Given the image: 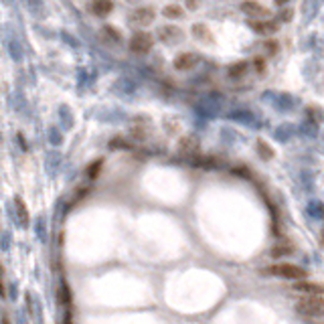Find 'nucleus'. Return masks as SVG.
Wrapping results in <instances>:
<instances>
[{
    "instance_id": "nucleus-1",
    "label": "nucleus",
    "mask_w": 324,
    "mask_h": 324,
    "mask_svg": "<svg viewBox=\"0 0 324 324\" xmlns=\"http://www.w3.org/2000/svg\"><path fill=\"white\" fill-rule=\"evenodd\" d=\"M265 274L276 276V278H284V280H294V282H302L306 280V269L296 265V263H274L265 267Z\"/></svg>"
},
{
    "instance_id": "nucleus-2",
    "label": "nucleus",
    "mask_w": 324,
    "mask_h": 324,
    "mask_svg": "<svg viewBox=\"0 0 324 324\" xmlns=\"http://www.w3.org/2000/svg\"><path fill=\"white\" fill-rule=\"evenodd\" d=\"M296 312L306 318H322L324 316V298L322 296H304L296 302Z\"/></svg>"
},
{
    "instance_id": "nucleus-3",
    "label": "nucleus",
    "mask_w": 324,
    "mask_h": 324,
    "mask_svg": "<svg viewBox=\"0 0 324 324\" xmlns=\"http://www.w3.org/2000/svg\"><path fill=\"white\" fill-rule=\"evenodd\" d=\"M152 47H154V37L146 31H138L130 39V51L136 53V55H146V53L152 51Z\"/></svg>"
},
{
    "instance_id": "nucleus-4",
    "label": "nucleus",
    "mask_w": 324,
    "mask_h": 324,
    "mask_svg": "<svg viewBox=\"0 0 324 324\" xmlns=\"http://www.w3.org/2000/svg\"><path fill=\"white\" fill-rule=\"evenodd\" d=\"M199 63H201V55H199V53H193V51L181 53V55H177L175 61H173V65H175L177 71H191Z\"/></svg>"
},
{
    "instance_id": "nucleus-5",
    "label": "nucleus",
    "mask_w": 324,
    "mask_h": 324,
    "mask_svg": "<svg viewBox=\"0 0 324 324\" xmlns=\"http://www.w3.org/2000/svg\"><path fill=\"white\" fill-rule=\"evenodd\" d=\"M241 11L251 17V21H265L272 17V11H269L267 7L259 5V3H253V0H247V3H241Z\"/></svg>"
},
{
    "instance_id": "nucleus-6",
    "label": "nucleus",
    "mask_w": 324,
    "mask_h": 324,
    "mask_svg": "<svg viewBox=\"0 0 324 324\" xmlns=\"http://www.w3.org/2000/svg\"><path fill=\"white\" fill-rule=\"evenodd\" d=\"M156 19V11L152 7H140L130 15V23L136 27H148Z\"/></svg>"
},
{
    "instance_id": "nucleus-7",
    "label": "nucleus",
    "mask_w": 324,
    "mask_h": 324,
    "mask_svg": "<svg viewBox=\"0 0 324 324\" xmlns=\"http://www.w3.org/2000/svg\"><path fill=\"white\" fill-rule=\"evenodd\" d=\"M158 39L167 45H177L179 41L185 39V35H183V29H179L175 25H165L158 29Z\"/></svg>"
},
{
    "instance_id": "nucleus-8",
    "label": "nucleus",
    "mask_w": 324,
    "mask_h": 324,
    "mask_svg": "<svg viewBox=\"0 0 324 324\" xmlns=\"http://www.w3.org/2000/svg\"><path fill=\"white\" fill-rule=\"evenodd\" d=\"M292 290L304 296H322L324 294V286L318 282H310V280H302V282H294Z\"/></svg>"
},
{
    "instance_id": "nucleus-9",
    "label": "nucleus",
    "mask_w": 324,
    "mask_h": 324,
    "mask_svg": "<svg viewBox=\"0 0 324 324\" xmlns=\"http://www.w3.org/2000/svg\"><path fill=\"white\" fill-rule=\"evenodd\" d=\"M247 25H249V29H251L253 33H257V35H274V33L280 29L278 23L269 21V19H265V21H251V19H249Z\"/></svg>"
},
{
    "instance_id": "nucleus-10",
    "label": "nucleus",
    "mask_w": 324,
    "mask_h": 324,
    "mask_svg": "<svg viewBox=\"0 0 324 324\" xmlns=\"http://www.w3.org/2000/svg\"><path fill=\"white\" fill-rule=\"evenodd\" d=\"M191 35H193V39L199 41V43H205V45L213 43V33H211V29H209L205 23H195V25L191 27Z\"/></svg>"
},
{
    "instance_id": "nucleus-11",
    "label": "nucleus",
    "mask_w": 324,
    "mask_h": 324,
    "mask_svg": "<svg viewBox=\"0 0 324 324\" xmlns=\"http://www.w3.org/2000/svg\"><path fill=\"white\" fill-rule=\"evenodd\" d=\"M199 146H201V142H199V138L197 136H183L181 140H179V148H181V152H185V154H195V152H199Z\"/></svg>"
},
{
    "instance_id": "nucleus-12",
    "label": "nucleus",
    "mask_w": 324,
    "mask_h": 324,
    "mask_svg": "<svg viewBox=\"0 0 324 324\" xmlns=\"http://www.w3.org/2000/svg\"><path fill=\"white\" fill-rule=\"evenodd\" d=\"M91 13L95 17H107L112 11H114V5L112 3H107V0H95V3H91Z\"/></svg>"
},
{
    "instance_id": "nucleus-13",
    "label": "nucleus",
    "mask_w": 324,
    "mask_h": 324,
    "mask_svg": "<svg viewBox=\"0 0 324 324\" xmlns=\"http://www.w3.org/2000/svg\"><path fill=\"white\" fill-rule=\"evenodd\" d=\"M162 17H167L171 21H179V19H185V9L181 5H167L162 9Z\"/></svg>"
},
{
    "instance_id": "nucleus-14",
    "label": "nucleus",
    "mask_w": 324,
    "mask_h": 324,
    "mask_svg": "<svg viewBox=\"0 0 324 324\" xmlns=\"http://www.w3.org/2000/svg\"><path fill=\"white\" fill-rule=\"evenodd\" d=\"M247 69H249V63L247 61H239V63L229 67V77H243L247 73Z\"/></svg>"
},
{
    "instance_id": "nucleus-15",
    "label": "nucleus",
    "mask_w": 324,
    "mask_h": 324,
    "mask_svg": "<svg viewBox=\"0 0 324 324\" xmlns=\"http://www.w3.org/2000/svg\"><path fill=\"white\" fill-rule=\"evenodd\" d=\"M257 152H259V156H263V158H267V160H272V158H274V150H272V146H269L267 142H263V140H259V142H257Z\"/></svg>"
},
{
    "instance_id": "nucleus-16",
    "label": "nucleus",
    "mask_w": 324,
    "mask_h": 324,
    "mask_svg": "<svg viewBox=\"0 0 324 324\" xmlns=\"http://www.w3.org/2000/svg\"><path fill=\"white\" fill-rule=\"evenodd\" d=\"M101 167H103V160H101V158H99V160H95V162H91L89 169H87V177H89L91 181H95V179H97V175H99V171H101Z\"/></svg>"
},
{
    "instance_id": "nucleus-17",
    "label": "nucleus",
    "mask_w": 324,
    "mask_h": 324,
    "mask_svg": "<svg viewBox=\"0 0 324 324\" xmlns=\"http://www.w3.org/2000/svg\"><path fill=\"white\" fill-rule=\"evenodd\" d=\"M15 205H17V209H19L21 221H23V223H29V213H27V205H25V201H23L21 197H17V199H15Z\"/></svg>"
},
{
    "instance_id": "nucleus-18",
    "label": "nucleus",
    "mask_w": 324,
    "mask_h": 324,
    "mask_svg": "<svg viewBox=\"0 0 324 324\" xmlns=\"http://www.w3.org/2000/svg\"><path fill=\"white\" fill-rule=\"evenodd\" d=\"M294 251L292 245H276L272 247V257H284V255H290Z\"/></svg>"
},
{
    "instance_id": "nucleus-19",
    "label": "nucleus",
    "mask_w": 324,
    "mask_h": 324,
    "mask_svg": "<svg viewBox=\"0 0 324 324\" xmlns=\"http://www.w3.org/2000/svg\"><path fill=\"white\" fill-rule=\"evenodd\" d=\"M103 33H105L107 37H112L116 43H120V41H122V35H120V31H118L116 27H110V25H107V27H103Z\"/></svg>"
},
{
    "instance_id": "nucleus-20",
    "label": "nucleus",
    "mask_w": 324,
    "mask_h": 324,
    "mask_svg": "<svg viewBox=\"0 0 324 324\" xmlns=\"http://www.w3.org/2000/svg\"><path fill=\"white\" fill-rule=\"evenodd\" d=\"M61 304L63 306H71V292H69V288H67V284H63L61 286Z\"/></svg>"
},
{
    "instance_id": "nucleus-21",
    "label": "nucleus",
    "mask_w": 324,
    "mask_h": 324,
    "mask_svg": "<svg viewBox=\"0 0 324 324\" xmlns=\"http://www.w3.org/2000/svg\"><path fill=\"white\" fill-rule=\"evenodd\" d=\"M253 67H255V71L261 75V73H265V59L263 57H255L253 59Z\"/></svg>"
},
{
    "instance_id": "nucleus-22",
    "label": "nucleus",
    "mask_w": 324,
    "mask_h": 324,
    "mask_svg": "<svg viewBox=\"0 0 324 324\" xmlns=\"http://www.w3.org/2000/svg\"><path fill=\"white\" fill-rule=\"evenodd\" d=\"M292 21V9H286L284 13H280V17H278V25L280 23H290Z\"/></svg>"
},
{
    "instance_id": "nucleus-23",
    "label": "nucleus",
    "mask_w": 324,
    "mask_h": 324,
    "mask_svg": "<svg viewBox=\"0 0 324 324\" xmlns=\"http://www.w3.org/2000/svg\"><path fill=\"white\" fill-rule=\"evenodd\" d=\"M278 47H280V45H278L276 41H267V43H265V49H267L269 55H276V53H278Z\"/></svg>"
},
{
    "instance_id": "nucleus-24",
    "label": "nucleus",
    "mask_w": 324,
    "mask_h": 324,
    "mask_svg": "<svg viewBox=\"0 0 324 324\" xmlns=\"http://www.w3.org/2000/svg\"><path fill=\"white\" fill-rule=\"evenodd\" d=\"M322 245H324V229H322Z\"/></svg>"
},
{
    "instance_id": "nucleus-25",
    "label": "nucleus",
    "mask_w": 324,
    "mask_h": 324,
    "mask_svg": "<svg viewBox=\"0 0 324 324\" xmlns=\"http://www.w3.org/2000/svg\"><path fill=\"white\" fill-rule=\"evenodd\" d=\"M0 274H3V265H0Z\"/></svg>"
}]
</instances>
